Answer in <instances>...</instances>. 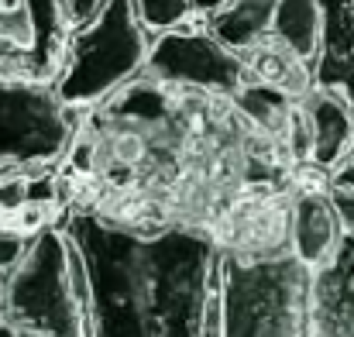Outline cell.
Segmentation results:
<instances>
[{
  "instance_id": "cell-1",
  "label": "cell",
  "mask_w": 354,
  "mask_h": 337,
  "mask_svg": "<svg viewBox=\"0 0 354 337\" xmlns=\"http://www.w3.org/2000/svg\"><path fill=\"white\" fill-rule=\"evenodd\" d=\"M296 169L289 148L254 127L234 97L141 73L80 113L59 179L69 207L141 230L200 227L221 244L248 203L292 193Z\"/></svg>"
},
{
  "instance_id": "cell-2",
  "label": "cell",
  "mask_w": 354,
  "mask_h": 337,
  "mask_svg": "<svg viewBox=\"0 0 354 337\" xmlns=\"http://www.w3.org/2000/svg\"><path fill=\"white\" fill-rule=\"evenodd\" d=\"M86 272V337H221L224 248L200 227H127L62 207Z\"/></svg>"
},
{
  "instance_id": "cell-3",
  "label": "cell",
  "mask_w": 354,
  "mask_h": 337,
  "mask_svg": "<svg viewBox=\"0 0 354 337\" xmlns=\"http://www.w3.org/2000/svg\"><path fill=\"white\" fill-rule=\"evenodd\" d=\"M86 272L66 227L31 234L24 258L3 282L0 317L24 337H86Z\"/></svg>"
},
{
  "instance_id": "cell-4",
  "label": "cell",
  "mask_w": 354,
  "mask_h": 337,
  "mask_svg": "<svg viewBox=\"0 0 354 337\" xmlns=\"http://www.w3.org/2000/svg\"><path fill=\"white\" fill-rule=\"evenodd\" d=\"M310 300L313 268L292 251L221 262V337H306Z\"/></svg>"
},
{
  "instance_id": "cell-5",
  "label": "cell",
  "mask_w": 354,
  "mask_h": 337,
  "mask_svg": "<svg viewBox=\"0 0 354 337\" xmlns=\"http://www.w3.org/2000/svg\"><path fill=\"white\" fill-rule=\"evenodd\" d=\"M151 52V35L141 28L131 0H111L93 21L69 31L55 93L69 111H93L134 83Z\"/></svg>"
},
{
  "instance_id": "cell-6",
  "label": "cell",
  "mask_w": 354,
  "mask_h": 337,
  "mask_svg": "<svg viewBox=\"0 0 354 337\" xmlns=\"http://www.w3.org/2000/svg\"><path fill=\"white\" fill-rule=\"evenodd\" d=\"M76 127L80 111H69L52 83L0 76V176L62 169Z\"/></svg>"
},
{
  "instance_id": "cell-7",
  "label": "cell",
  "mask_w": 354,
  "mask_h": 337,
  "mask_svg": "<svg viewBox=\"0 0 354 337\" xmlns=\"http://www.w3.org/2000/svg\"><path fill=\"white\" fill-rule=\"evenodd\" d=\"M145 73L158 83L179 90H200L214 97H237L251 83V69L244 55L217 42L203 28V21L155 35Z\"/></svg>"
},
{
  "instance_id": "cell-8",
  "label": "cell",
  "mask_w": 354,
  "mask_h": 337,
  "mask_svg": "<svg viewBox=\"0 0 354 337\" xmlns=\"http://www.w3.org/2000/svg\"><path fill=\"white\" fill-rule=\"evenodd\" d=\"M66 42L62 0H0V76L55 83Z\"/></svg>"
},
{
  "instance_id": "cell-9",
  "label": "cell",
  "mask_w": 354,
  "mask_h": 337,
  "mask_svg": "<svg viewBox=\"0 0 354 337\" xmlns=\"http://www.w3.org/2000/svg\"><path fill=\"white\" fill-rule=\"evenodd\" d=\"M344 224L327 197V186H296L289 207V251L313 272H320L341 248Z\"/></svg>"
},
{
  "instance_id": "cell-10",
  "label": "cell",
  "mask_w": 354,
  "mask_h": 337,
  "mask_svg": "<svg viewBox=\"0 0 354 337\" xmlns=\"http://www.w3.org/2000/svg\"><path fill=\"white\" fill-rule=\"evenodd\" d=\"M306 337H354V234H344L337 255L313 272Z\"/></svg>"
},
{
  "instance_id": "cell-11",
  "label": "cell",
  "mask_w": 354,
  "mask_h": 337,
  "mask_svg": "<svg viewBox=\"0 0 354 337\" xmlns=\"http://www.w3.org/2000/svg\"><path fill=\"white\" fill-rule=\"evenodd\" d=\"M299 107L310 131V165L334 172L354 155V104L337 90L313 86L299 97Z\"/></svg>"
},
{
  "instance_id": "cell-12",
  "label": "cell",
  "mask_w": 354,
  "mask_h": 337,
  "mask_svg": "<svg viewBox=\"0 0 354 337\" xmlns=\"http://www.w3.org/2000/svg\"><path fill=\"white\" fill-rule=\"evenodd\" d=\"M324 42L313 66V83L337 90L354 104V0H320Z\"/></svg>"
},
{
  "instance_id": "cell-13",
  "label": "cell",
  "mask_w": 354,
  "mask_h": 337,
  "mask_svg": "<svg viewBox=\"0 0 354 337\" xmlns=\"http://www.w3.org/2000/svg\"><path fill=\"white\" fill-rule=\"evenodd\" d=\"M272 17H275V0H227L217 10L203 14L200 21L231 52L248 55L251 48L272 38Z\"/></svg>"
},
{
  "instance_id": "cell-14",
  "label": "cell",
  "mask_w": 354,
  "mask_h": 337,
  "mask_svg": "<svg viewBox=\"0 0 354 337\" xmlns=\"http://www.w3.org/2000/svg\"><path fill=\"white\" fill-rule=\"evenodd\" d=\"M272 38L282 42L292 55L317 66L324 42V7L320 0H275Z\"/></svg>"
},
{
  "instance_id": "cell-15",
  "label": "cell",
  "mask_w": 354,
  "mask_h": 337,
  "mask_svg": "<svg viewBox=\"0 0 354 337\" xmlns=\"http://www.w3.org/2000/svg\"><path fill=\"white\" fill-rule=\"evenodd\" d=\"M248 69H251V80L258 83H268L275 90H286L289 97H306L317 83H313V66L303 62L299 55H292L282 42L268 38L261 42L258 48H251L244 55Z\"/></svg>"
},
{
  "instance_id": "cell-16",
  "label": "cell",
  "mask_w": 354,
  "mask_h": 337,
  "mask_svg": "<svg viewBox=\"0 0 354 337\" xmlns=\"http://www.w3.org/2000/svg\"><path fill=\"white\" fill-rule=\"evenodd\" d=\"M131 7H134L141 28H145L151 38L200 21L196 0H131Z\"/></svg>"
},
{
  "instance_id": "cell-17",
  "label": "cell",
  "mask_w": 354,
  "mask_h": 337,
  "mask_svg": "<svg viewBox=\"0 0 354 337\" xmlns=\"http://www.w3.org/2000/svg\"><path fill=\"white\" fill-rule=\"evenodd\" d=\"M327 197L341 217V224L348 234H354V155L344 158L330 176H327Z\"/></svg>"
},
{
  "instance_id": "cell-18",
  "label": "cell",
  "mask_w": 354,
  "mask_h": 337,
  "mask_svg": "<svg viewBox=\"0 0 354 337\" xmlns=\"http://www.w3.org/2000/svg\"><path fill=\"white\" fill-rule=\"evenodd\" d=\"M111 0H62V14H66V24L69 31L83 28L86 21H93Z\"/></svg>"
},
{
  "instance_id": "cell-19",
  "label": "cell",
  "mask_w": 354,
  "mask_h": 337,
  "mask_svg": "<svg viewBox=\"0 0 354 337\" xmlns=\"http://www.w3.org/2000/svg\"><path fill=\"white\" fill-rule=\"evenodd\" d=\"M221 3H227V0H196V10H200V17H203V14H210V10H217Z\"/></svg>"
},
{
  "instance_id": "cell-20",
  "label": "cell",
  "mask_w": 354,
  "mask_h": 337,
  "mask_svg": "<svg viewBox=\"0 0 354 337\" xmlns=\"http://www.w3.org/2000/svg\"><path fill=\"white\" fill-rule=\"evenodd\" d=\"M0 337H24V334H21V331H17L14 324H7V320L0 317Z\"/></svg>"
}]
</instances>
